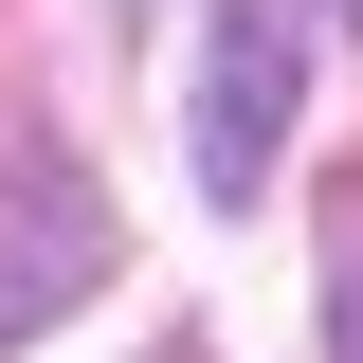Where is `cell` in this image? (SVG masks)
Returning a JSON list of instances; mask_svg holds the SVG:
<instances>
[{"instance_id": "obj_1", "label": "cell", "mask_w": 363, "mask_h": 363, "mask_svg": "<svg viewBox=\"0 0 363 363\" xmlns=\"http://www.w3.org/2000/svg\"><path fill=\"white\" fill-rule=\"evenodd\" d=\"M91 272H109V182H91L73 145H37V128H18V145H0V363L37 345Z\"/></svg>"}, {"instance_id": "obj_2", "label": "cell", "mask_w": 363, "mask_h": 363, "mask_svg": "<svg viewBox=\"0 0 363 363\" xmlns=\"http://www.w3.org/2000/svg\"><path fill=\"white\" fill-rule=\"evenodd\" d=\"M291 73H309V37H291V0H218V55H200V200H255L272 145H291Z\"/></svg>"}, {"instance_id": "obj_3", "label": "cell", "mask_w": 363, "mask_h": 363, "mask_svg": "<svg viewBox=\"0 0 363 363\" xmlns=\"http://www.w3.org/2000/svg\"><path fill=\"white\" fill-rule=\"evenodd\" d=\"M327 345L363 363V182H345V200H327Z\"/></svg>"}, {"instance_id": "obj_4", "label": "cell", "mask_w": 363, "mask_h": 363, "mask_svg": "<svg viewBox=\"0 0 363 363\" xmlns=\"http://www.w3.org/2000/svg\"><path fill=\"white\" fill-rule=\"evenodd\" d=\"M309 18H327V37H363V0H309Z\"/></svg>"}, {"instance_id": "obj_5", "label": "cell", "mask_w": 363, "mask_h": 363, "mask_svg": "<svg viewBox=\"0 0 363 363\" xmlns=\"http://www.w3.org/2000/svg\"><path fill=\"white\" fill-rule=\"evenodd\" d=\"M145 363H200V345H145Z\"/></svg>"}, {"instance_id": "obj_6", "label": "cell", "mask_w": 363, "mask_h": 363, "mask_svg": "<svg viewBox=\"0 0 363 363\" xmlns=\"http://www.w3.org/2000/svg\"><path fill=\"white\" fill-rule=\"evenodd\" d=\"M128 18H145V0H128Z\"/></svg>"}]
</instances>
